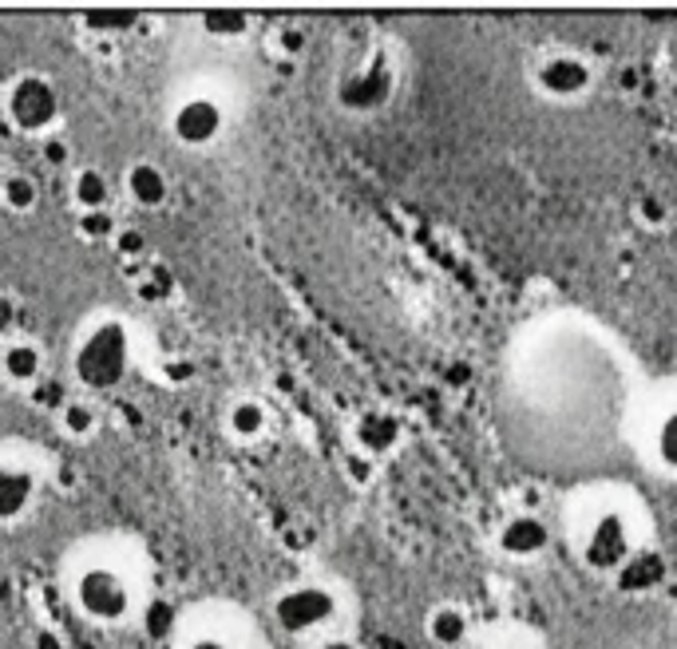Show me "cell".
Instances as JSON below:
<instances>
[{"label": "cell", "mask_w": 677, "mask_h": 649, "mask_svg": "<svg viewBox=\"0 0 677 649\" xmlns=\"http://www.w3.org/2000/svg\"><path fill=\"white\" fill-rule=\"evenodd\" d=\"M127 364H131V337L119 321H104L95 325L84 337V345L75 349V381L84 389L107 392L127 376Z\"/></svg>", "instance_id": "obj_1"}, {"label": "cell", "mask_w": 677, "mask_h": 649, "mask_svg": "<svg viewBox=\"0 0 677 649\" xmlns=\"http://www.w3.org/2000/svg\"><path fill=\"white\" fill-rule=\"evenodd\" d=\"M9 119L16 131L24 135H52L56 119H60V92L48 76H21L9 92Z\"/></svg>", "instance_id": "obj_2"}, {"label": "cell", "mask_w": 677, "mask_h": 649, "mask_svg": "<svg viewBox=\"0 0 677 649\" xmlns=\"http://www.w3.org/2000/svg\"><path fill=\"white\" fill-rule=\"evenodd\" d=\"M75 606L84 610L92 622L115 626V622H124L131 614V590L107 567H87L75 582Z\"/></svg>", "instance_id": "obj_3"}, {"label": "cell", "mask_w": 677, "mask_h": 649, "mask_svg": "<svg viewBox=\"0 0 677 649\" xmlns=\"http://www.w3.org/2000/svg\"><path fill=\"white\" fill-rule=\"evenodd\" d=\"M334 614H337V598L325 587H310V582H305V587H290L285 594H278V602H273V622H278L285 634H293V638L322 629Z\"/></svg>", "instance_id": "obj_4"}, {"label": "cell", "mask_w": 677, "mask_h": 649, "mask_svg": "<svg viewBox=\"0 0 677 649\" xmlns=\"http://www.w3.org/2000/svg\"><path fill=\"white\" fill-rule=\"evenodd\" d=\"M634 555L630 535H626V523L618 515H598L591 523L583 538V563L598 575H615L626 558Z\"/></svg>", "instance_id": "obj_5"}, {"label": "cell", "mask_w": 677, "mask_h": 649, "mask_svg": "<svg viewBox=\"0 0 677 649\" xmlns=\"http://www.w3.org/2000/svg\"><path fill=\"white\" fill-rule=\"evenodd\" d=\"M535 83H539V92L547 95V100H579V95L591 92L594 68L583 56L559 53L535 68Z\"/></svg>", "instance_id": "obj_6"}, {"label": "cell", "mask_w": 677, "mask_h": 649, "mask_svg": "<svg viewBox=\"0 0 677 649\" xmlns=\"http://www.w3.org/2000/svg\"><path fill=\"white\" fill-rule=\"evenodd\" d=\"M222 124L226 115L214 100L207 95H195V100H183L171 115V131L183 147H210L222 135Z\"/></svg>", "instance_id": "obj_7"}, {"label": "cell", "mask_w": 677, "mask_h": 649, "mask_svg": "<svg viewBox=\"0 0 677 649\" xmlns=\"http://www.w3.org/2000/svg\"><path fill=\"white\" fill-rule=\"evenodd\" d=\"M388 88H393V80H388L385 63L376 60L369 68H361V72L345 76L341 88H337V100L349 112H373V107H381L388 100Z\"/></svg>", "instance_id": "obj_8"}, {"label": "cell", "mask_w": 677, "mask_h": 649, "mask_svg": "<svg viewBox=\"0 0 677 649\" xmlns=\"http://www.w3.org/2000/svg\"><path fill=\"white\" fill-rule=\"evenodd\" d=\"M551 531L539 515H511L500 531V551L507 558H535L547 551Z\"/></svg>", "instance_id": "obj_9"}, {"label": "cell", "mask_w": 677, "mask_h": 649, "mask_svg": "<svg viewBox=\"0 0 677 649\" xmlns=\"http://www.w3.org/2000/svg\"><path fill=\"white\" fill-rule=\"evenodd\" d=\"M666 582V558L657 551H634L622 567L615 570V587L622 594H646V590Z\"/></svg>", "instance_id": "obj_10"}, {"label": "cell", "mask_w": 677, "mask_h": 649, "mask_svg": "<svg viewBox=\"0 0 677 649\" xmlns=\"http://www.w3.org/2000/svg\"><path fill=\"white\" fill-rule=\"evenodd\" d=\"M36 499V475L21 464H0V523H16Z\"/></svg>", "instance_id": "obj_11"}, {"label": "cell", "mask_w": 677, "mask_h": 649, "mask_svg": "<svg viewBox=\"0 0 677 649\" xmlns=\"http://www.w3.org/2000/svg\"><path fill=\"white\" fill-rule=\"evenodd\" d=\"M124 186H127V195H131V202L143 207V210L163 207L167 195H171L167 175H163L155 163H131L127 166V175H124Z\"/></svg>", "instance_id": "obj_12"}, {"label": "cell", "mask_w": 677, "mask_h": 649, "mask_svg": "<svg viewBox=\"0 0 677 649\" xmlns=\"http://www.w3.org/2000/svg\"><path fill=\"white\" fill-rule=\"evenodd\" d=\"M0 372L4 381L24 384V389H36L44 372V352L32 345V340H12L9 349L0 352Z\"/></svg>", "instance_id": "obj_13"}, {"label": "cell", "mask_w": 677, "mask_h": 649, "mask_svg": "<svg viewBox=\"0 0 677 649\" xmlns=\"http://www.w3.org/2000/svg\"><path fill=\"white\" fill-rule=\"evenodd\" d=\"M353 436H357V452L381 455L396 443L400 424H396V416H388V413H365L361 420H357Z\"/></svg>", "instance_id": "obj_14"}, {"label": "cell", "mask_w": 677, "mask_h": 649, "mask_svg": "<svg viewBox=\"0 0 677 649\" xmlns=\"http://www.w3.org/2000/svg\"><path fill=\"white\" fill-rule=\"evenodd\" d=\"M72 198L80 215H95V210H107L112 202V178L100 171V166H84V171H75L72 178Z\"/></svg>", "instance_id": "obj_15"}, {"label": "cell", "mask_w": 677, "mask_h": 649, "mask_svg": "<svg viewBox=\"0 0 677 649\" xmlns=\"http://www.w3.org/2000/svg\"><path fill=\"white\" fill-rule=\"evenodd\" d=\"M428 638L444 649L464 646V638H468V614L459 606H436L428 614Z\"/></svg>", "instance_id": "obj_16"}, {"label": "cell", "mask_w": 677, "mask_h": 649, "mask_svg": "<svg viewBox=\"0 0 677 649\" xmlns=\"http://www.w3.org/2000/svg\"><path fill=\"white\" fill-rule=\"evenodd\" d=\"M226 424L238 440H258V436L266 432V424H270V413H266V404L261 401H238L230 408Z\"/></svg>", "instance_id": "obj_17"}, {"label": "cell", "mask_w": 677, "mask_h": 649, "mask_svg": "<svg viewBox=\"0 0 677 649\" xmlns=\"http://www.w3.org/2000/svg\"><path fill=\"white\" fill-rule=\"evenodd\" d=\"M0 198H4V207L16 210V215H28L36 202H40V183L32 175H24V171H16V175H9L4 183H0Z\"/></svg>", "instance_id": "obj_18"}, {"label": "cell", "mask_w": 677, "mask_h": 649, "mask_svg": "<svg viewBox=\"0 0 677 649\" xmlns=\"http://www.w3.org/2000/svg\"><path fill=\"white\" fill-rule=\"evenodd\" d=\"M56 420H60V428L72 436V440H84V436L95 432V408L84 401H63Z\"/></svg>", "instance_id": "obj_19"}, {"label": "cell", "mask_w": 677, "mask_h": 649, "mask_svg": "<svg viewBox=\"0 0 677 649\" xmlns=\"http://www.w3.org/2000/svg\"><path fill=\"white\" fill-rule=\"evenodd\" d=\"M198 24H202L210 36H219V40H234V36H242V32L250 28V16L234 9H219V12H202Z\"/></svg>", "instance_id": "obj_20"}, {"label": "cell", "mask_w": 677, "mask_h": 649, "mask_svg": "<svg viewBox=\"0 0 677 649\" xmlns=\"http://www.w3.org/2000/svg\"><path fill=\"white\" fill-rule=\"evenodd\" d=\"M654 448H657V460H662L669 472H677V408L662 416L657 436H654Z\"/></svg>", "instance_id": "obj_21"}, {"label": "cell", "mask_w": 677, "mask_h": 649, "mask_svg": "<svg viewBox=\"0 0 677 649\" xmlns=\"http://www.w3.org/2000/svg\"><path fill=\"white\" fill-rule=\"evenodd\" d=\"M84 24L92 32H115V36H124V32H131L139 24V16L136 12H87L84 16Z\"/></svg>", "instance_id": "obj_22"}, {"label": "cell", "mask_w": 677, "mask_h": 649, "mask_svg": "<svg viewBox=\"0 0 677 649\" xmlns=\"http://www.w3.org/2000/svg\"><path fill=\"white\" fill-rule=\"evenodd\" d=\"M139 298H143V301H167L171 298L167 266H151V269H147V278L139 281Z\"/></svg>", "instance_id": "obj_23"}, {"label": "cell", "mask_w": 677, "mask_h": 649, "mask_svg": "<svg viewBox=\"0 0 677 649\" xmlns=\"http://www.w3.org/2000/svg\"><path fill=\"white\" fill-rule=\"evenodd\" d=\"M80 234L92 237V242H107V237L119 234V227L107 210H95V215H80Z\"/></svg>", "instance_id": "obj_24"}, {"label": "cell", "mask_w": 677, "mask_h": 649, "mask_svg": "<svg viewBox=\"0 0 677 649\" xmlns=\"http://www.w3.org/2000/svg\"><path fill=\"white\" fill-rule=\"evenodd\" d=\"M171 622H175V610L167 602H151V610H147V634L151 638H167Z\"/></svg>", "instance_id": "obj_25"}, {"label": "cell", "mask_w": 677, "mask_h": 649, "mask_svg": "<svg viewBox=\"0 0 677 649\" xmlns=\"http://www.w3.org/2000/svg\"><path fill=\"white\" fill-rule=\"evenodd\" d=\"M40 159H44L48 166H68V163H72V147L63 143L60 135L52 131V135H48V139L40 143Z\"/></svg>", "instance_id": "obj_26"}, {"label": "cell", "mask_w": 677, "mask_h": 649, "mask_svg": "<svg viewBox=\"0 0 677 649\" xmlns=\"http://www.w3.org/2000/svg\"><path fill=\"white\" fill-rule=\"evenodd\" d=\"M115 250L124 254V258H139L147 250V234L143 230H131V227H124L119 234H115Z\"/></svg>", "instance_id": "obj_27"}, {"label": "cell", "mask_w": 677, "mask_h": 649, "mask_svg": "<svg viewBox=\"0 0 677 649\" xmlns=\"http://www.w3.org/2000/svg\"><path fill=\"white\" fill-rule=\"evenodd\" d=\"M345 472L353 475V484H369V479H373V455L349 452L345 455Z\"/></svg>", "instance_id": "obj_28"}, {"label": "cell", "mask_w": 677, "mask_h": 649, "mask_svg": "<svg viewBox=\"0 0 677 649\" xmlns=\"http://www.w3.org/2000/svg\"><path fill=\"white\" fill-rule=\"evenodd\" d=\"M16 325H21V305L0 293V337H9Z\"/></svg>", "instance_id": "obj_29"}, {"label": "cell", "mask_w": 677, "mask_h": 649, "mask_svg": "<svg viewBox=\"0 0 677 649\" xmlns=\"http://www.w3.org/2000/svg\"><path fill=\"white\" fill-rule=\"evenodd\" d=\"M278 44H282V53L297 56V53H302V48H305L302 28H282V32H278Z\"/></svg>", "instance_id": "obj_30"}, {"label": "cell", "mask_w": 677, "mask_h": 649, "mask_svg": "<svg viewBox=\"0 0 677 649\" xmlns=\"http://www.w3.org/2000/svg\"><path fill=\"white\" fill-rule=\"evenodd\" d=\"M163 369H167V381L171 384H187L190 376H195V364H190V361H167Z\"/></svg>", "instance_id": "obj_31"}, {"label": "cell", "mask_w": 677, "mask_h": 649, "mask_svg": "<svg viewBox=\"0 0 677 649\" xmlns=\"http://www.w3.org/2000/svg\"><path fill=\"white\" fill-rule=\"evenodd\" d=\"M187 649H226V641H219V638H195Z\"/></svg>", "instance_id": "obj_32"}, {"label": "cell", "mask_w": 677, "mask_h": 649, "mask_svg": "<svg viewBox=\"0 0 677 649\" xmlns=\"http://www.w3.org/2000/svg\"><path fill=\"white\" fill-rule=\"evenodd\" d=\"M317 649H357V646H353V641H345V638H325Z\"/></svg>", "instance_id": "obj_33"}]
</instances>
